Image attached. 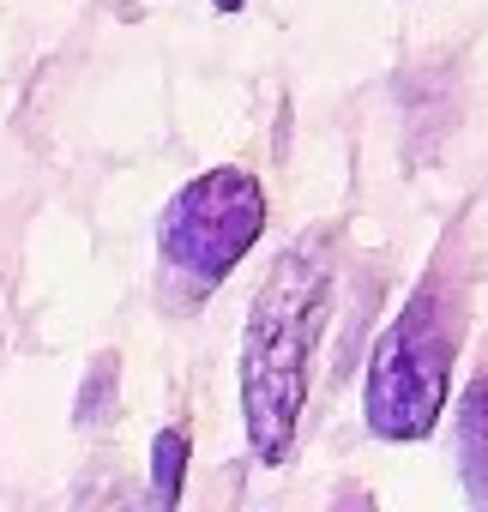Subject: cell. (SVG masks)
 Segmentation results:
<instances>
[{"label": "cell", "mask_w": 488, "mask_h": 512, "mask_svg": "<svg viewBox=\"0 0 488 512\" xmlns=\"http://www.w3.org/2000/svg\"><path fill=\"white\" fill-rule=\"evenodd\" d=\"M446 374H452V344H446L434 290H422V296H410V308L374 344L368 392H362L368 428L380 440H422V434H434V422L446 410Z\"/></svg>", "instance_id": "3"}, {"label": "cell", "mask_w": 488, "mask_h": 512, "mask_svg": "<svg viewBox=\"0 0 488 512\" xmlns=\"http://www.w3.org/2000/svg\"><path fill=\"white\" fill-rule=\"evenodd\" d=\"M260 229H266V193H260V181L248 169L223 163V169L193 175L163 205V217H157V253L181 278H193L199 290H211V284H223L254 253Z\"/></svg>", "instance_id": "2"}, {"label": "cell", "mask_w": 488, "mask_h": 512, "mask_svg": "<svg viewBox=\"0 0 488 512\" xmlns=\"http://www.w3.org/2000/svg\"><path fill=\"white\" fill-rule=\"evenodd\" d=\"M452 440H458V476L464 494L476 506H488V380H470L452 416Z\"/></svg>", "instance_id": "4"}, {"label": "cell", "mask_w": 488, "mask_h": 512, "mask_svg": "<svg viewBox=\"0 0 488 512\" xmlns=\"http://www.w3.org/2000/svg\"><path fill=\"white\" fill-rule=\"evenodd\" d=\"M211 7H217V13H241V7H248V0H211Z\"/></svg>", "instance_id": "6"}, {"label": "cell", "mask_w": 488, "mask_h": 512, "mask_svg": "<svg viewBox=\"0 0 488 512\" xmlns=\"http://www.w3.org/2000/svg\"><path fill=\"white\" fill-rule=\"evenodd\" d=\"M181 476H187V428H163L151 440V494H157V506L181 500Z\"/></svg>", "instance_id": "5"}, {"label": "cell", "mask_w": 488, "mask_h": 512, "mask_svg": "<svg viewBox=\"0 0 488 512\" xmlns=\"http://www.w3.org/2000/svg\"><path fill=\"white\" fill-rule=\"evenodd\" d=\"M332 314V272L320 247H290L260 284L241 332V422L260 464H284L308 404L314 344Z\"/></svg>", "instance_id": "1"}]
</instances>
